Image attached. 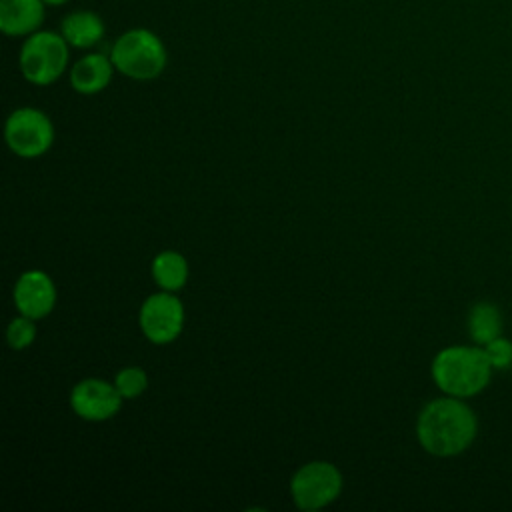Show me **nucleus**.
Here are the masks:
<instances>
[{
  "label": "nucleus",
  "mask_w": 512,
  "mask_h": 512,
  "mask_svg": "<svg viewBox=\"0 0 512 512\" xmlns=\"http://www.w3.org/2000/svg\"><path fill=\"white\" fill-rule=\"evenodd\" d=\"M478 420L464 398L442 396L430 400L418 414L416 438L420 446L440 458L464 452L476 438Z\"/></svg>",
  "instance_id": "1"
},
{
  "label": "nucleus",
  "mask_w": 512,
  "mask_h": 512,
  "mask_svg": "<svg viewBox=\"0 0 512 512\" xmlns=\"http://www.w3.org/2000/svg\"><path fill=\"white\" fill-rule=\"evenodd\" d=\"M492 364L482 346H448L432 360V378L436 386L456 398H472L480 394L490 378Z\"/></svg>",
  "instance_id": "2"
},
{
  "label": "nucleus",
  "mask_w": 512,
  "mask_h": 512,
  "mask_svg": "<svg viewBox=\"0 0 512 512\" xmlns=\"http://www.w3.org/2000/svg\"><path fill=\"white\" fill-rule=\"evenodd\" d=\"M110 58L116 72L132 80H154L168 62L164 42L148 28H132L120 34L112 44Z\"/></svg>",
  "instance_id": "3"
},
{
  "label": "nucleus",
  "mask_w": 512,
  "mask_h": 512,
  "mask_svg": "<svg viewBox=\"0 0 512 512\" xmlns=\"http://www.w3.org/2000/svg\"><path fill=\"white\" fill-rule=\"evenodd\" d=\"M70 58V44L60 32L36 30L26 36L18 64L22 76L34 86L54 84L66 70Z\"/></svg>",
  "instance_id": "4"
},
{
  "label": "nucleus",
  "mask_w": 512,
  "mask_h": 512,
  "mask_svg": "<svg viewBox=\"0 0 512 512\" xmlns=\"http://www.w3.org/2000/svg\"><path fill=\"white\" fill-rule=\"evenodd\" d=\"M342 490L340 470L324 460L300 466L290 480V496L300 510H320L334 502Z\"/></svg>",
  "instance_id": "5"
},
{
  "label": "nucleus",
  "mask_w": 512,
  "mask_h": 512,
  "mask_svg": "<svg viewBox=\"0 0 512 512\" xmlns=\"http://www.w3.org/2000/svg\"><path fill=\"white\" fill-rule=\"evenodd\" d=\"M8 148L22 158H38L50 150L54 142L52 120L38 108H16L4 126Z\"/></svg>",
  "instance_id": "6"
},
{
  "label": "nucleus",
  "mask_w": 512,
  "mask_h": 512,
  "mask_svg": "<svg viewBox=\"0 0 512 512\" xmlns=\"http://www.w3.org/2000/svg\"><path fill=\"white\" fill-rule=\"evenodd\" d=\"M138 324L152 344H170L184 328V306L174 292L150 294L140 306Z\"/></svg>",
  "instance_id": "7"
},
{
  "label": "nucleus",
  "mask_w": 512,
  "mask_h": 512,
  "mask_svg": "<svg viewBox=\"0 0 512 512\" xmlns=\"http://www.w3.org/2000/svg\"><path fill=\"white\" fill-rule=\"evenodd\" d=\"M124 398L120 396L118 388L102 378H86L80 380L70 394V406L82 420L102 422L112 418Z\"/></svg>",
  "instance_id": "8"
},
{
  "label": "nucleus",
  "mask_w": 512,
  "mask_h": 512,
  "mask_svg": "<svg viewBox=\"0 0 512 512\" xmlns=\"http://www.w3.org/2000/svg\"><path fill=\"white\" fill-rule=\"evenodd\" d=\"M14 304L22 316L40 320L54 310L56 288L42 270H26L14 284Z\"/></svg>",
  "instance_id": "9"
},
{
  "label": "nucleus",
  "mask_w": 512,
  "mask_h": 512,
  "mask_svg": "<svg viewBox=\"0 0 512 512\" xmlns=\"http://www.w3.org/2000/svg\"><path fill=\"white\" fill-rule=\"evenodd\" d=\"M44 14V0H0V30L14 38L30 36L40 30Z\"/></svg>",
  "instance_id": "10"
},
{
  "label": "nucleus",
  "mask_w": 512,
  "mask_h": 512,
  "mask_svg": "<svg viewBox=\"0 0 512 512\" xmlns=\"http://www.w3.org/2000/svg\"><path fill=\"white\" fill-rule=\"evenodd\" d=\"M114 70L110 56L90 52L74 62L70 70V84L78 94H96L110 84Z\"/></svg>",
  "instance_id": "11"
},
{
  "label": "nucleus",
  "mask_w": 512,
  "mask_h": 512,
  "mask_svg": "<svg viewBox=\"0 0 512 512\" xmlns=\"http://www.w3.org/2000/svg\"><path fill=\"white\" fill-rule=\"evenodd\" d=\"M60 34L72 48L86 50V48L96 46L104 38L106 26H104V20L96 12L74 10L62 18Z\"/></svg>",
  "instance_id": "12"
},
{
  "label": "nucleus",
  "mask_w": 512,
  "mask_h": 512,
  "mask_svg": "<svg viewBox=\"0 0 512 512\" xmlns=\"http://www.w3.org/2000/svg\"><path fill=\"white\" fill-rule=\"evenodd\" d=\"M154 282L168 292H178L188 282V262L176 250L158 252L152 260Z\"/></svg>",
  "instance_id": "13"
},
{
  "label": "nucleus",
  "mask_w": 512,
  "mask_h": 512,
  "mask_svg": "<svg viewBox=\"0 0 512 512\" xmlns=\"http://www.w3.org/2000/svg\"><path fill=\"white\" fill-rule=\"evenodd\" d=\"M468 334L478 344L484 346L502 334V314L492 302H478L468 314Z\"/></svg>",
  "instance_id": "14"
},
{
  "label": "nucleus",
  "mask_w": 512,
  "mask_h": 512,
  "mask_svg": "<svg viewBox=\"0 0 512 512\" xmlns=\"http://www.w3.org/2000/svg\"><path fill=\"white\" fill-rule=\"evenodd\" d=\"M114 386L118 388L124 400H132V398H138L148 388V376L142 368L128 366L116 374Z\"/></svg>",
  "instance_id": "15"
},
{
  "label": "nucleus",
  "mask_w": 512,
  "mask_h": 512,
  "mask_svg": "<svg viewBox=\"0 0 512 512\" xmlns=\"http://www.w3.org/2000/svg\"><path fill=\"white\" fill-rule=\"evenodd\" d=\"M36 338V326L34 320L28 316H18L14 320H10L8 328H6V342L12 350H24L28 348Z\"/></svg>",
  "instance_id": "16"
},
{
  "label": "nucleus",
  "mask_w": 512,
  "mask_h": 512,
  "mask_svg": "<svg viewBox=\"0 0 512 512\" xmlns=\"http://www.w3.org/2000/svg\"><path fill=\"white\" fill-rule=\"evenodd\" d=\"M494 370H508L512 366V342L502 334L482 346Z\"/></svg>",
  "instance_id": "17"
},
{
  "label": "nucleus",
  "mask_w": 512,
  "mask_h": 512,
  "mask_svg": "<svg viewBox=\"0 0 512 512\" xmlns=\"http://www.w3.org/2000/svg\"><path fill=\"white\" fill-rule=\"evenodd\" d=\"M70 0H44V4L46 6H64V4H68Z\"/></svg>",
  "instance_id": "18"
}]
</instances>
